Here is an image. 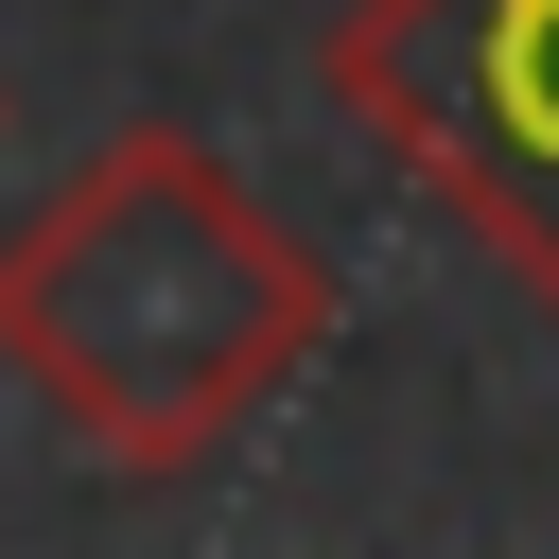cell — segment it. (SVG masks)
Listing matches in <instances>:
<instances>
[{"mask_svg":"<svg viewBox=\"0 0 559 559\" xmlns=\"http://www.w3.org/2000/svg\"><path fill=\"white\" fill-rule=\"evenodd\" d=\"M332 105L559 314V0H349Z\"/></svg>","mask_w":559,"mask_h":559,"instance_id":"2","label":"cell"},{"mask_svg":"<svg viewBox=\"0 0 559 559\" xmlns=\"http://www.w3.org/2000/svg\"><path fill=\"white\" fill-rule=\"evenodd\" d=\"M332 332L314 245L192 140V122H122L87 140L17 227H0V367L35 384V419L157 489L210 472Z\"/></svg>","mask_w":559,"mask_h":559,"instance_id":"1","label":"cell"}]
</instances>
